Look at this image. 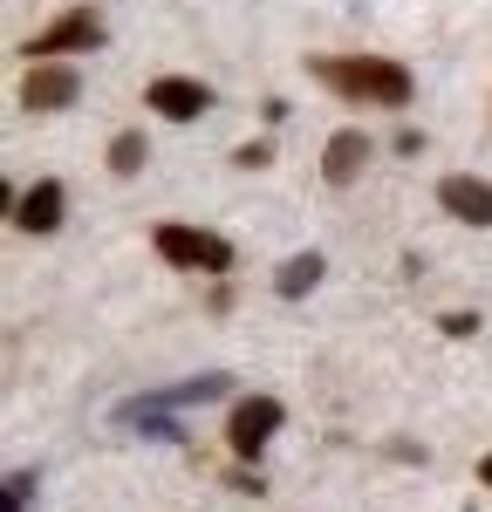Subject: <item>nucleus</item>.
<instances>
[{
	"label": "nucleus",
	"mask_w": 492,
	"mask_h": 512,
	"mask_svg": "<svg viewBox=\"0 0 492 512\" xmlns=\"http://www.w3.org/2000/svg\"><path fill=\"white\" fill-rule=\"evenodd\" d=\"M308 69H315L335 96H349V103H383V110H404L410 89H417L404 62H376V55H315Z\"/></svg>",
	"instance_id": "nucleus-1"
},
{
	"label": "nucleus",
	"mask_w": 492,
	"mask_h": 512,
	"mask_svg": "<svg viewBox=\"0 0 492 512\" xmlns=\"http://www.w3.org/2000/svg\"><path fill=\"white\" fill-rule=\"evenodd\" d=\"M151 246H158L171 267H185V274H226V267H233V246H226V239L205 233V226H178V219L158 226Z\"/></svg>",
	"instance_id": "nucleus-2"
},
{
	"label": "nucleus",
	"mask_w": 492,
	"mask_h": 512,
	"mask_svg": "<svg viewBox=\"0 0 492 512\" xmlns=\"http://www.w3.org/2000/svg\"><path fill=\"white\" fill-rule=\"evenodd\" d=\"M82 48H103V21H96V7H69L55 28H41L21 55L28 62H62V55H82Z\"/></svg>",
	"instance_id": "nucleus-3"
},
{
	"label": "nucleus",
	"mask_w": 492,
	"mask_h": 512,
	"mask_svg": "<svg viewBox=\"0 0 492 512\" xmlns=\"http://www.w3.org/2000/svg\"><path fill=\"white\" fill-rule=\"evenodd\" d=\"M281 417H287V410L274 403V396H246V403H233V417H226V444H233V458L253 465V458H260V444L281 431Z\"/></svg>",
	"instance_id": "nucleus-4"
},
{
	"label": "nucleus",
	"mask_w": 492,
	"mask_h": 512,
	"mask_svg": "<svg viewBox=\"0 0 492 512\" xmlns=\"http://www.w3.org/2000/svg\"><path fill=\"white\" fill-rule=\"evenodd\" d=\"M76 96H82V76L69 69V62H35V69H28V82H21V110H35V117L69 110Z\"/></svg>",
	"instance_id": "nucleus-5"
},
{
	"label": "nucleus",
	"mask_w": 492,
	"mask_h": 512,
	"mask_svg": "<svg viewBox=\"0 0 492 512\" xmlns=\"http://www.w3.org/2000/svg\"><path fill=\"white\" fill-rule=\"evenodd\" d=\"M144 103H151L158 117H171V123H192V117H205V110H212V89H205V82H192V76H158L151 89H144Z\"/></svg>",
	"instance_id": "nucleus-6"
},
{
	"label": "nucleus",
	"mask_w": 492,
	"mask_h": 512,
	"mask_svg": "<svg viewBox=\"0 0 492 512\" xmlns=\"http://www.w3.org/2000/svg\"><path fill=\"white\" fill-rule=\"evenodd\" d=\"M62 212H69V192H62L55 178H41V185H28V192L14 198V226H21V233H55Z\"/></svg>",
	"instance_id": "nucleus-7"
},
{
	"label": "nucleus",
	"mask_w": 492,
	"mask_h": 512,
	"mask_svg": "<svg viewBox=\"0 0 492 512\" xmlns=\"http://www.w3.org/2000/svg\"><path fill=\"white\" fill-rule=\"evenodd\" d=\"M438 205H445L451 219H465V226H492V185L486 178H445L438 185Z\"/></svg>",
	"instance_id": "nucleus-8"
},
{
	"label": "nucleus",
	"mask_w": 492,
	"mask_h": 512,
	"mask_svg": "<svg viewBox=\"0 0 492 512\" xmlns=\"http://www.w3.org/2000/svg\"><path fill=\"white\" fill-rule=\"evenodd\" d=\"M363 164H369V137L363 130H335V137H328V151H322V178L328 185H356Z\"/></svg>",
	"instance_id": "nucleus-9"
},
{
	"label": "nucleus",
	"mask_w": 492,
	"mask_h": 512,
	"mask_svg": "<svg viewBox=\"0 0 492 512\" xmlns=\"http://www.w3.org/2000/svg\"><path fill=\"white\" fill-rule=\"evenodd\" d=\"M328 267H322V253H294V260H287L281 274H274V287H281L287 301H308V294H315V280H322Z\"/></svg>",
	"instance_id": "nucleus-10"
},
{
	"label": "nucleus",
	"mask_w": 492,
	"mask_h": 512,
	"mask_svg": "<svg viewBox=\"0 0 492 512\" xmlns=\"http://www.w3.org/2000/svg\"><path fill=\"white\" fill-rule=\"evenodd\" d=\"M110 171H117V178L144 171V137H137V130H123L117 144H110Z\"/></svg>",
	"instance_id": "nucleus-11"
},
{
	"label": "nucleus",
	"mask_w": 492,
	"mask_h": 512,
	"mask_svg": "<svg viewBox=\"0 0 492 512\" xmlns=\"http://www.w3.org/2000/svg\"><path fill=\"white\" fill-rule=\"evenodd\" d=\"M28 499H35V472H14V478H7V499H0V512H28Z\"/></svg>",
	"instance_id": "nucleus-12"
},
{
	"label": "nucleus",
	"mask_w": 492,
	"mask_h": 512,
	"mask_svg": "<svg viewBox=\"0 0 492 512\" xmlns=\"http://www.w3.org/2000/svg\"><path fill=\"white\" fill-rule=\"evenodd\" d=\"M233 164H240V171H267V164H274V151H267V144H240V151H233Z\"/></svg>",
	"instance_id": "nucleus-13"
},
{
	"label": "nucleus",
	"mask_w": 492,
	"mask_h": 512,
	"mask_svg": "<svg viewBox=\"0 0 492 512\" xmlns=\"http://www.w3.org/2000/svg\"><path fill=\"white\" fill-rule=\"evenodd\" d=\"M479 485H492V458H486V465H479Z\"/></svg>",
	"instance_id": "nucleus-14"
}]
</instances>
